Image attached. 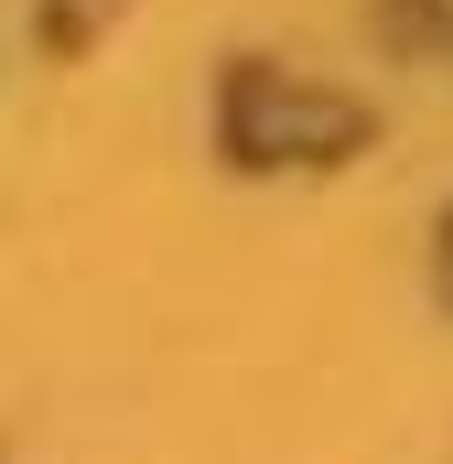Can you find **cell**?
Wrapping results in <instances>:
<instances>
[{
	"mask_svg": "<svg viewBox=\"0 0 453 464\" xmlns=\"http://www.w3.org/2000/svg\"><path fill=\"white\" fill-rule=\"evenodd\" d=\"M226 130L259 151V162H303V151H345L367 140V109L356 98H324V87H292V76H248Z\"/></svg>",
	"mask_w": 453,
	"mask_h": 464,
	"instance_id": "1",
	"label": "cell"
},
{
	"mask_svg": "<svg viewBox=\"0 0 453 464\" xmlns=\"http://www.w3.org/2000/svg\"><path fill=\"white\" fill-rule=\"evenodd\" d=\"M443 281H453V259H443Z\"/></svg>",
	"mask_w": 453,
	"mask_h": 464,
	"instance_id": "2",
	"label": "cell"
}]
</instances>
